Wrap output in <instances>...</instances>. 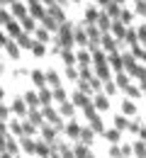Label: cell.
Wrapping results in <instances>:
<instances>
[{"instance_id": "6da1fadb", "label": "cell", "mask_w": 146, "mask_h": 158, "mask_svg": "<svg viewBox=\"0 0 146 158\" xmlns=\"http://www.w3.org/2000/svg\"><path fill=\"white\" fill-rule=\"evenodd\" d=\"M105 136L110 139V141H117V139H119V131H107Z\"/></svg>"}, {"instance_id": "7a4b0ae2", "label": "cell", "mask_w": 146, "mask_h": 158, "mask_svg": "<svg viewBox=\"0 0 146 158\" xmlns=\"http://www.w3.org/2000/svg\"><path fill=\"white\" fill-rule=\"evenodd\" d=\"M63 158H78V156H73V153H71V151H68V148H63V153H61Z\"/></svg>"}, {"instance_id": "3957f363", "label": "cell", "mask_w": 146, "mask_h": 158, "mask_svg": "<svg viewBox=\"0 0 146 158\" xmlns=\"http://www.w3.org/2000/svg\"><path fill=\"white\" fill-rule=\"evenodd\" d=\"M85 158H95V156H90V153H88V156H85Z\"/></svg>"}]
</instances>
